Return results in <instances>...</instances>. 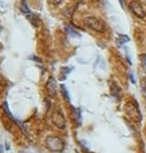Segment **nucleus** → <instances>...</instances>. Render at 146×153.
<instances>
[{
	"label": "nucleus",
	"instance_id": "obj_1",
	"mask_svg": "<svg viewBox=\"0 0 146 153\" xmlns=\"http://www.w3.org/2000/svg\"><path fill=\"white\" fill-rule=\"evenodd\" d=\"M85 26L94 32H98V33H104L106 30L105 24L99 18H95V17H87L85 19Z\"/></svg>",
	"mask_w": 146,
	"mask_h": 153
},
{
	"label": "nucleus",
	"instance_id": "obj_2",
	"mask_svg": "<svg viewBox=\"0 0 146 153\" xmlns=\"http://www.w3.org/2000/svg\"><path fill=\"white\" fill-rule=\"evenodd\" d=\"M46 146L52 152H61L65 147V141L60 137L52 135L46 139Z\"/></svg>",
	"mask_w": 146,
	"mask_h": 153
},
{
	"label": "nucleus",
	"instance_id": "obj_3",
	"mask_svg": "<svg viewBox=\"0 0 146 153\" xmlns=\"http://www.w3.org/2000/svg\"><path fill=\"white\" fill-rule=\"evenodd\" d=\"M128 7L131 10V12L137 16L138 18H145V10L143 7V5L138 1V0H132L130 4H128Z\"/></svg>",
	"mask_w": 146,
	"mask_h": 153
},
{
	"label": "nucleus",
	"instance_id": "obj_4",
	"mask_svg": "<svg viewBox=\"0 0 146 153\" xmlns=\"http://www.w3.org/2000/svg\"><path fill=\"white\" fill-rule=\"evenodd\" d=\"M52 121L55 126L60 130H64L65 126H66V120H65V117L64 114L60 112V111H54L52 113Z\"/></svg>",
	"mask_w": 146,
	"mask_h": 153
},
{
	"label": "nucleus",
	"instance_id": "obj_5",
	"mask_svg": "<svg viewBox=\"0 0 146 153\" xmlns=\"http://www.w3.org/2000/svg\"><path fill=\"white\" fill-rule=\"evenodd\" d=\"M46 88H47V92L50 97H55L57 96V81H55L54 78H50L48 81H47V85H46Z\"/></svg>",
	"mask_w": 146,
	"mask_h": 153
},
{
	"label": "nucleus",
	"instance_id": "obj_6",
	"mask_svg": "<svg viewBox=\"0 0 146 153\" xmlns=\"http://www.w3.org/2000/svg\"><path fill=\"white\" fill-rule=\"evenodd\" d=\"M20 11H21V13H24L26 17L27 16H30L32 12H31V10L28 8V6H27V4H26V1L25 0H22L21 2H20Z\"/></svg>",
	"mask_w": 146,
	"mask_h": 153
},
{
	"label": "nucleus",
	"instance_id": "obj_7",
	"mask_svg": "<svg viewBox=\"0 0 146 153\" xmlns=\"http://www.w3.org/2000/svg\"><path fill=\"white\" fill-rule=\"evenodd\" d=\"M27 19L30 20L31 22H32V25L34 26V27H36L38 26V22H39V18H38V16L36 14H34L33 12L30 14V16H27Z\"/></svg>",
	"mask_w": 146,
	"mask_h": 153
},
{
	"label": "nucleus",
	"instance_id": "obj_8",
	"mask_svg": "<svg viewBox=\"0 0 146 153\" xmlns=\"http://www.w3.org/2000/svg\"><path fill=\"white\" fill-rule=\"evenodd\" d=\"M111 90H112V94L115 97V98H119V92H120V90H119V86L117 85V84H114V82H111Z\"/></svg>",
	"mask_w": 146,
	"mask_h": 153
},
{
	"label": "nucleus",
	"instance_id": "obj_9",
	"mask_svg": "<svg viewBox=\"0 0 146 153\" xmlns=\"http://www.w3.org/2000/svg\"><path fill=\"white\" fill-rule=\"evenodd\" d=\"M2 108H4V112H5L6 114L8 115V118H10V119H12L13 121H17V120L14 119V117L12 115V113L10 112V108H8V105H7V102H6V101H5L4 104H2Z\"/></svg>",
	"mask_w": 146,
	"mask_h": 153
},
{
	"label": "nucleus",
	"instance_id": "obj_10",
	"mask_svg": "<svg viewBox=\"0 0 146 153\" xmlns=\"http://www.w3.org/2000/svg\"><path fill=\"white\" fill-rule=\"evenodd\" d=\"M118 44L119 45H123V44H126L130 41V38H128L127 36H125V34H118Z\"/></svg>",
	"mask_w": 146,
	"mask_h": 153
},
{
	"label": "nucleus",
	"instance_id": "obj_11",
	"mask_svg": "<svg viewBox=\"0 0 146 153\" xmlns=\"http://www.w3.org/2000/svg\"><path fill=\"white\" fill-rule=\"evenodd\" d=\"M65 30H66L67 34H69V36H71V37H79V36H80L75 30H73L71 26H66V27H65Z\"/></svg>",
	"mask_w": 146,
	"mask_h": 153
},
{
	"label": "nucleus",
	"instance_id": "obj_12",
	"mask_svg": "<svg viewBox=\"0 0 146 153\" xmlns=\"http://www.w3.org/2000/svg\"><path fill=\"white\" fill-rule=\"evenodd\" d=\"M60 91H61L63 97L65 98V100H66V101H70V94H69V92H67V90H66V87H65L64 85L60 86Z\"/></svg>",
	"mask_w": 146,
	"mask_h": 153
},
{
	"label": "nucleus",
	"instance_id": "obj_13",
	"mask_svg": "<svg viewBox=\"0 0 146 153\" xmlns=\"http://www.w3.org/2000/svg\"><path fill=\"white\" fill-rule=\"evenodd\" d=\"M74 113H75V119H77V121H79V124H80V119H81V117H80V110L78 108H75L74 110Z\"/></svg>",
	"mask_w": 146,
	"mask_h": 153
},
{
	"label": "nucleus",
	"instance_id": "obj_14",
	"mask_svg": "<svg viewBox=\"0 0 146 153\" xmlns=\"http://www.w3.org/2000/svg\"><path fill=\"white\" fill-rule=\"evenodd\" d=\"M142 86H143V90H144V92H145L146 94V76H144L142 79Z\"/></svg>",
	"mask_w": 146,
	"mask_h": 153
},
{
	"label": "nucleus",
	"instance_id": "obj_15",
	"mask_svg": "<svg viewBox=\"0 0 146 153\" xmlns=\"http://www.w3.org/2000/svg\"><path fill=\"white\" fill-rule=\"evenodd\" d=\"M50 4H52V5H58V4H60L61 2V0H47Z\"/></svg>",
	"mask_w": 146,
	"mask_h": 153
},
{
	"label": "nucleus",
	"instance_id": "obj_16",
	"mask_svg": "<svg viewBox=\"0 0 146 153\" xmlns=\"http://www.w3.org/2000/svg\"><path fill=\"white\" fill-rule=\"evenodd\" d=\"M142 64H143V66H144V68L146 70V54H144L143 57H142Z\"/></svg>",
	"mask_w": 146,
	"mask_h": 153
},
{
	"label": "nucleus",
	"instance_id": "obj_17",
	"mask_svg": "<svg viewBox=\"0 0 146 153\" xmlns=\"http://www.w3.org/2000/svg\"><path fill=\"white\" fill-rule=\"evenodd\" d=\"M130 78H131V81H132V82L134 84V82H136V79L133 78V74H130Z\"/></svg>",
	"mask_w": 146,
	"mask_h": 153
},
{
	"label": "nucleus",
	"instance_id": "obj_18",
	"mask_svg": "<svg viewBox=\"0 0 146 153\" xmlns=\"http://www.w3.org/2000/svg\"><path fill=\"white\" fill-rule=\"evenodd\" d=\"M119 2H120L121 6H124V0H119Z\"/></svg>",
	"mask_w": 146,
	"mask_h": 153
}]
</instances>
